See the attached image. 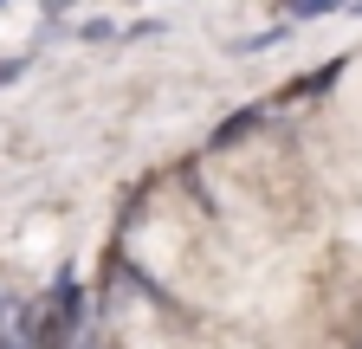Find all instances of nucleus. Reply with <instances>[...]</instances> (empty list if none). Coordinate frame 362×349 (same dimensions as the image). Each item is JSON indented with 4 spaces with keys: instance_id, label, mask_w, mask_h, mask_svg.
Listing matches in <instances>:
<instances>
[{
    "instance_id": "f257e3e1",
    "label": "nucleus",
    "mask_w": 362,
    "mask_h": 349,
    "mask_svg": "<svg viewBox=\"0 0 362 349\" xmlns=\"http://www.w3.org/2000/svg\"><path fill=\"white\" fill-rule=\"evenodd\" d=\"M259 123H265V110H240L233 123H220V129H214V149H233L240 136H252V129H259Z\"/></svg>"
},
{
    "instance_id": "f03ea898",
    "label": "nucleus",
    "mask_w": 362,
    "mask_h": 349,
    "mask_svg": "<svg viewBox=\"0 0 362 349\" xmlns=\"http://www.w3.org/2000/svg\"><path fill=\"white\" fill-rule=\"evenodd\" d=\"M349 0H285V13L291 20H330V13H343Z\"/></svg>"
},
{
    "instance_id": "7ed1b4c3",
    "label": "nucleus",
    "mask_w": 362,
    "mask_h": 349,
    "mask_svg": "<svg viewBox=\"0 0 362 349\" xmlns=\"http://www.w3.org/2000/svg\"><path fill=\"white\" fill-rule=\"evenodd\" d=\"M349 7H356V13H362V0H349Z\"/></svg>"
},
{
    "instance_id": "20e7f679",
    "label": "nucleus",
    "mask_w": 362,
    "mask_h": 349,
    "mask_svg": "<svg viewBox=\"0 0 362 349\" xmlns=\"http://www.w3.org/2000/svg\"><path fill=\"white\" fill-rule=\"evenodd\" d=\"M0 7H7V0H0Z\"/></svg>"
}]
</instances>
